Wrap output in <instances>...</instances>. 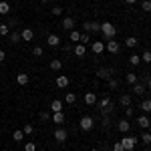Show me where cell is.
Instances as JSON below:
<instances>
[{
    "label": "cell",
    "instance_id": "6da1fadb",
    "mask_svg": "<svg viewBox=\"0 0 151 151\" xmlns=\"http://www.w3.org/2000/svg\"><path fill=\"white\" fill-rule=\"evenodd\" d=\"M101 32H103L105 40H109V38H115L117 28H115V26H113L111 22H103V24H101Z\"/></svg>",
    "mask_w": 151,
    "mask_h": 151
},
{
    "label": "cell",
    "instance_id": "7a4b0ae2",
    "mask_svg": "<svg viewBox=\"0 0 151 151\" xmlns=\"http://www.w3.org/2000/svg\"><path fill=\"white\" fill-rule=\"evenodd\" d=\"M105 50H107V52H111V55H117V52L121 50V45L117 42L115 38H109V40L105 42Z\"/></svg>",
    "mask_w": 151,
    "mask_h": 151
},
{
    "label": "cell",
    "instance_id": "3957f363",
    "mask_svg": "<svg viewBox=\"0 0 151 151\" xmlns=\"http://www.w3.org/2000/svg\"><path fill=\"white\" fill-rule=\"evenodd\" d=\"M79 125H81L83 131H91V129L95 127V119L89 117V115H85V117H81V123H79Z\"/></svg>",
    "mask_w": 151,
    "mask_h": 151
},
{
    "label": "cell",
    "instance_id": "277c9868",
    "mask_svg": "<svg viewBox=\"0 0 151 151\" xmlns=\"http://www.w3.org/2000/svg\"><path fill=\"white\" fill-rule=\"evenodd\" d=\"M135 143H137V139L131 137V135L121 139V145H123V149H125V151H133V149H135Z\"/></svg>",
    "mask_w": 151,
    "mask_h": 151
},
{
    "label": "cell",
    "instance_id": "5b68a950",
    "mask_svg": "<svg viewBox=\"0 0 151 151\" xmlns=\"http://www.w3.org/2000/svg\"><path fill=\"white\" fill-rule=\"evenodd\" d=\"M67 137H69V133H67V129L58 127L57 131H55V141H58V143H65V141H67Z\"/></svg>",
    "mask_w": 151,
    "mask_h": 151
},
{
    "label": "cell",
    "instance_id": "8992f818",
    "mask_svg": "<svg viewBox=\"0 0 151 151\" xmlns=\"http://www.w3.org/2000/svg\"><path fill=\"white\" fill-rule=\"evenodd\" d=\"M91 50H93L95 55H101L105 50V42H101V40H95L93 45H91Z\"/></svg>",
    "mask_w": 151,
    "mask_h": 151
},
{
    "label": "cell",
    "instance_id": "52a82bcc",
    "mask_svg": "<svg viewBox=\"0 0 151 151\" xmlns=\"http://www.w3.org/2000/svg\"><path fill=\"white\" fill-rule=\"evenodd\" d=\"M63 28L73 30V28H75V18H73V16H65V18H63Z\"/></svg>",
    "mask_w": 151,
    "mask_h": 151
},
{
    "label": "cell",
    "instance_id": "ba28073f",
    "mask_svg": "<svg viewBox=\"0 0 151 151\" xmlns=\"http://www.w3.org/2000/svg\"><path fill=\"white\" fill-rule=\"evenodd\" d=\"M20 36H22L24 42H30V40H32V36H35V32H32V28H22Z\"/></svg>",
    "mask_w": 151,
    "mask_h": 151
},
{
    "label": "cell",
    "instance_id": "9c48e42d",
    "mask_svg": "<svg viewBox=\"0 0 151 151\" xmlns=\"http://www.w3.org/2000/svg\"><path fill=\"white\" fill-rule=\"evenodd\" d=\"M47 42H48V47H58V45H60V36L58 35H48Z\"/></svg>",
    "mask_w": 151,
    "mask_h": 151
},
{
    "label": "cell",
    "instance_id": "30bf717a",
    "mask_svg": "<svg viewBox=\"0 0 151 151\" xmlns=\"http://www.w3.org/2000/svg\"><path fill=\"white\" fill-rule=\"evenodd\" d=\"M137 125H139V127H143V129H149V127H151L149 117H147V115H141L139 119H137Z\"/></svg>",
    "mask_w": 151,
    "mask_h": 151
},
{
    "label": "cell",
    "instance_id": "8fae6325",
    "mask_svg": "<svg viewBox=\"0 0 151 151\" xmlns=\"http://www.w3.org/2000/svg\"><path fill=\"white\" fill-rule=\"evenodd\" d=\"M97 77H99V79H111V77H113V70L111 69H99L97 70Z\"/></svg>",
    "mask_w": 151,
    "mask_h": 151
},
{
    "label": "cell",
    "instance_id": "7c38bea8",
    "mask_svg": "<svg viewBox=\"0 0 151 151\" xmlns=\"http://www.w3.org/2000/svg\"><path fill=\"white\" fill-rule=\"evenodd\" d=\"M69 83H70L69 77H57V87H58V89H67Z\"/></svg>",
    "mask_w": 151,
    "mask_h": 151
},
{
    "label": "cell",
    "instance_id": "4fadbf2b",
    "mask_svg": "<svg viewBox=\"0 0 151 151\" xmlns=\"http://www.w3.org/2000/svg\"><path fill=\"white\" fill-rule=\"evenodd\" d=\"M117 127H119V131H121V133H129V127H131V125H129L127 119H121V121L117 123Z\"/></svg>",
    "mask_w": 151,
    "mask_h": 151
},
{
    "label": "cell",
    "instance_id": "5bb4252c",
    "mask_svg": "<svg viewBox=\"0 0 151 151\" xmlns=\"http://www.w3.org/2000/svg\"><path fill=\"white\" fill-rule=\"evenodd\" d=\"M8 40H10L12 45H18V42H20V40H22V36L18 35V32H16V30H10V35H8Z\"/></svg>",
    "mask_w": 151,
    "mask_h": 151
},
{
    "label": "cell",
    "instance_id": "9a60e30c",
    "mask_svg": "<svg viewBox=\"0 0 151 151\" xmlns=\"http://www.w3.org/2000/svg\"><path fill=\"white\" fill-rule=\"evenodd\" d=\"M73 50H75V55H77V57H81V58L87 55V47H85V45H75Z\"/></svg>",
    "mask_w": 151,
    "mask_h": 151
},
{
    "label": "cell",
    "instance_id": "2e32d148",
    "mask_svg": "<svg viewBox=\"0 0 151 151\" xmlns=\"http://www.w3.org/2000/svg\"><path fill=\"white\" fill-rule=\"evenodd\" d=\"M16 83H18L20 87L28 85V75H26V73H20V75H16Z\"/></svg>",
    "mask_w": 151,
    "mask_h": 151
},
{
    "label": "cell",
    "instance_id": "e0dca14e",
    "mask_svg": "<svg viewBox=\"0 0 151 151\" xmlns=\"http://www.w3.org/2000/svg\"><path fill=\"white\" fill-rule=\"evenodd\" d=\"M50 111H52V113H58V111H63V101L55 99V101L50 103Z\"/></svg>",
    "mask_w": 151,
    "mask_h": 151
},
{
    "label": "cell",
    "instance_id": "ac0fdd59",
    "mask_svg": "<svg viewBox=\"0 0 151 151\" xmlns=\"http://www.w3.org/2000/svg\"><path fill=\"white\" fill-rule=\"evenodd\" d=\"M52 121H55L57 125H63V123H65V113H63V111H58V113H55V117H52Z\"/></svg>",
    "mask_w": 151,
    "mask_h": 151
},
{
    "label": "cell",
    "instance_id": "d6986e66",
    "mask_svg": "<svg viewBox=\"0 0 151 151\" xmlns=\"http://www.w3.org/2000/svg\"><path fill=\"white\" fill-rule=\"evenodd\" d=\"M10 12V4L6 0H0V14H8Z\"/></svg>",
    "mask_w": 151,
    "mask_h": 151
},
{
    "label": "cell",
    "instance_id": "ffe728a7",
    "mask_svg": "<svg viewBox=\"0 0 151 151\" xmlns=\"http://www.w3.org/2000/svg\"><path fill=\"white\" fill-rule=\"evenodd\" d=\"M65 103H67V105H75V103H77V95H75V93H67V95H65Z\"/></svg>",
    "mask_w": 151,
    "mask_h": 151
},
{
    "label": "cell",
    "instance_id": "44dd1931",
    "mask_svg": "<svg viewBox=\"0 0 151 151\" xmlns=\"http://www.w3.org/2000/svg\"><path fill=\"white\" fill-rule=\"evenodd\" d=\"M85 103H87V105H95V103H97V95H95V93H87V95H85Z\"/></svg>",
    "mask_w": 151,
    "mask_h": 151
},
{
    "label": "cell",
    "instance_id": "7402d4cb",
    "mask_svg": "<svg viewBox=\"0 0 151 151\" xmlns=\"http://www.w3.org/2000/svg\"><path fill=\"white\" fill-rule=\"evenodd\" d=\"M133 93L135 95L145 93V85H143V83H135V85H133Z\"/></svg>",
    "mask_w": 151,
    "mask_h": 151
},
{
    "label": "cell",
    "instance_id": "603a6c76",
    "mask_svg": "<svg viewBox=\"0 0 151 151\" xmlns=\"http://www.w3.org/2000/svg\"><path fill=\"white\" fill-rule=\"evenodd\" d=\"M125 47H129V48L137 47V38H135V36H127V38H125Z\"/></svg>",
    "mask_w": 151,
    "mask_h": 151
},
{
    "label": "cell",
    "instance_id": "cb8c5ba5",
    "mask_svg": "<svg viewBox=\"0 0 151 151\" xmlns=\"http://www.w3.org/2000/svg\"><path fill=\"white\" fill-rule=\"evenodd\" d=\"M69 38H70V42H79V40H81V32H79V30H70Z\"/></svg>",
    "mask_w": 151,
    "mask_h": 151
},
{
    "label": "cell",
    "instance_id": "d4e9b609",
    "mask_svg": "<svg viewBox=\"0 0 151 151\" xmlns=\"http://www.w3.org/2000/svg\"><path fill=\"white\" fill-rule=\"evenodd\" d=\"M48 67H50V70H60L63 60H57V58H55V60H50V65H48Z\"/></svg>",
    "mask_w": 151,
    "mask_h": 151
},
{
    "label": "cell",
    "instance_id": "484cf974",
    "mask_svg": "<svg viewBox=\"0 0 151 151\" xmlns=\"http://www.w3.org/2000/svg\"><path fill=\"white\" fill-rule=\"evenodd\" d=\"M12 139H14V141H22V139H24V133H22V129H16V131L12 133Z\"/></svg>",
    "mask_w": 151,
    "mask_h": 151
},
{
    "label": "cell",
    "instance_id": "4316f807",
    "mask_svg": "<svg viewBox=\"0 0 151 151\" xmlns=\"http://www.w3.org/2000/svg\"><path fill=\"white\" fill-rule=\"evenodd\" d=\"M125 81H127L129 85H135V83H137V75H135V73H127Z\"/></svg>",
    "mask_w": 151,
    "mask_h": 151
},
{
    "label": "cell",
    "instance_id": "83f0119b",
    "mask_svg": "<svg viewBox=\"0 0 151 151\" xmlns=\"http://www.w3.org/2000/svg\"><path fill=\"white\" fill-rule=\"evenodd\" d=\"M119 103L123 105V107H129V105H131V97H129V95H121Z\"/></svg>",
    "mask_w": 151,
    "mask_h": 151
},
{
    "label": "cell",
    "instance_id": "f1b7e54d",
    "mask_svg": "<svg viewBox=\"0 0 151 151\" xmlns=\"http://www.w3.org/2000/svg\"><path fill=\"white\" fill-rule=\"evenodd\" d=\"M10 35V26L8 24H0V36H8Z\"/></svg>",
    "mask_w": 151,
    "mask_h": 151
},
{
    "label": "cell",
    "instance_id": "f546056e",
    "mask_svg": "<svg viewBox=\"0 0 151 151\" xmlns=\"http://www.w3.org/2000/svg\"><path fill=\"white\" fill-rule=\"evenodd\" d=\"M141 109H143L145 113H151V99H145V101L141 103Z\"/></svg>",
    "mask_w": 151,
    "mask_h": 151
},
{
    "label": "cell",
    "instance_id": "4dcf8cb0",
    "mask_svg": "<svg viewBox=\"0 0 151 151\" xmlns=\"http://www.w3.org/2000/svg\"><path fill=\"white\" fill-rule=\"evenodd\" d=\"M141 141H143L145 145H149V143H151V133H149V131H143V135H141Z\"/></svg>",
    "mask_w": 151,
    "mask_h": 151
},
{
    "label": "cell",
    "instance_id": "1f68e13d",
    "mask_svg": "<svg viewBox=\"0 0 151 151\" xmlns=\"http://www.w3.org/2000/svg\"><path fill=\"white\" fill-rule=\"evenodd\" d=\"M129 63H131L133 67H137V65L141 63V57H137V55H131V57H129Z\"/></svg>",
    "mask_w": 151,
    "mask_h": 151
},
{
    "label": "cell",
    "instance_id": "d6a6232c",
    "mask_svg": "<svg viewBox=\"0 0 151 151\" xmlns=\"http://www.w3.org/2000/svg\"><path fill=\"white\" fill-rule=\"evenodd\" d=\"M141 8H143V12H151V0H143Z\"/></svg>",
    "mask_w": 151,
    "mask_h": 151
},
{
    "label": "cell",
    "instance_id": "836d02e7",
    "mask_svg": "<svg viewBox=\"0 0 151 151\" xmlns=\"http://www.w3.org/2000/svg\"><path fill=\"white\" fill-rule=\"evenodd\" d=\"M24 151H36V143H35V141H26Z\"/></svg>",
    "mask_w": 151,
    "mask_h": 151
},
{
    "label": "cell",
    "instance_id": "e575fe53",
    "mask_svg": "<svg viewBox=\"0 0 151 151\" xmlns=\"http://www.w3.org/2000/svg\"><path fill=\"white\" fill-rule=\"evenodd\" d=\"M141 60H145V63H151V50H143V55H141Z\"/></svg>",
    "mask_w": 151,
    "mask_h": 151
},
{
    "label": "cell",
    "instance_id": "d590c367",
    "mask_svg": "<svg viewBox=\"0 0 151 151\" xmlns=\"http://www.w3.org/2000/svg\"><path fill=\"white\" fill-rule=\"evenodd\" d=\"M22 133H24V135H32V133H35V127H32V125H24Z\"/></svg>",
    "mask_w": 151,
    "mask_h": 151
},
{
    "label": "cell",
    "instance_id": "8d00e7d4",
    "mask_svg": "<svg viewBox=\"0 0 151 151\" xmlns=\"http://www.w3.org/2000/svg\"><path fill=\"white\" fill-rule=\"evenodd\" d=\"M50 14H52V16H60V14H63V8H60V6H55V8L50 10Z\"/></svg>",
    "mask_w": 151,
    "mask_h": 151
},
{
    "label": "cell",
    "instance_id": "74e56055",
    "mask_svg": "<svg viewBox=\"0 0 151 151\" xmlns=\"http://www.w3.org/2000/svg\"><path fill=\"white\" fill-rule=\"evenodd\" d=\"M32 55L35 57H42V47H35L32 48Z\"/></svg>",
    "mask_w": 151,
    "mask_h": 151
},
{
    "label": "cell",
    "instance_id": "f35d334b",
    "mask_svg": "<svg viewBox=\"0 0 151 151\" xmlns=\"http://www.w3.org/2000/svg\"><path fill=\"white\" fill-rule=\"evenodd\" d=\"M101 30V22H91V32H97Z\"/></svg>",
    "mask_w": 151,
    "mask_h": 151
},
{
    "label": "cell",
    "instance_id": "ab89813d",
    "mask_svg": "<svg viewBox=\"0 0 151 151\" xmlns=\"http://www.w3.org/2000/svg\"><path fill=\"white\" fill-rule=\"evenodd\" d=\"M109 87H111V89H117V87H119V81L111 77V79H109Z\"/></svg>",
    "mask_w": 151,
    "mask_h": 151
},
{
    "label": "cell",
    "instance_id": "60d3db41",
    "mask_svg": "<svg viewBox=\"0 0 151 151\" xmlns=\"http://www.w3.org/2000/svg\"><path fill=\"white\" fill-rule=\"evenodd\" d=\"M81 45H85V42H89V32H83L81 35V40H79Z\"/></svg>",
    "mask_w": 151,
    "mask_h": 151
},
{
    "label": "cell",
    "instance_id": "b9f144b4",
    "mask_svg": "<svg viewBox=\"0 0 151 151\" xmlns=\"http://www.w3.org/2000/svg\"><path fill=\"white\" fill-rule=\"evenodd\" d=\"M109 125H111V119H109V117L105 115V117H103V129H107Z\"/></svg>",
    "mask_w": 151,
    "mask_h": 151
},
{
    "label": "cell",
    "instance_id": "7bdbcfd3",
    "mask_svg": "<svg viewBox=\"0 0 151 151\" xmlns=\"http://www.w3.org/2000/svg\"><path fill=\"white\" fill-rule=\"evenodd\" d=\"M113 151H125V149H123V145H121V141H117L115 145H113Z\"/></svg>",
    "mask_w": 151,
    "mask_h": 151
},
{
    "label": "cell",
    "instance_id": "ee69618b",
    "mask_svg": "<svg viewBox=\"0 0 151 151\" xmlns=\"http://www.w3.org/2000/svg\"><path fill=\"white\" fill-rule=\"evenodd\" d=\"M83 30L85 32H91V22H83Z\"/></svg>",
    "mask_w": 151,
    "mask_h": 151
},
{
    "label": "cell",
    "instance_id": "f6af8a7d",
    "mask_svg": "<svg viewBox=\"0 0 151 151\" xmlns=\"http://www.w3.org/2000/svg\"><path fill=\"white\" fill-rule=\"evenodd\" d=\"M125 115H127V117L133 115V109H131V105H129V107H125Z\"/></svg>",
    "mask_w": 151,
    "mask_h": 151
},
{
    "label": "cell",
    "instance_id": "bcb514c9",
    "mask_svg": "<svg viewBox=\"0 0 151 151\" xmlns=\"http://www.w3.org/2000/svg\"><path fill=\"white\" fill-rule=\"evenodd\" d=\"M40 119H42V121H47V119H48V113H47V111H42V113H40Z\"/></svg>",
    "mask_w": 151,
    "mask_h": 151
},
{
    "label": "cell",
    "instance_id": "7dc6e473",
    "mask_svg": "<svg viewBox=\"0 0 151 151\" xmlns=\"http://www.w3.org/2000/svg\"><path fill=\"white\" fill-rule=\"evenodd\" d=\"M4 58H6V52H4V50H2V48H0V63H2V60H4Z\"/></svg>",
    "mask_w": 151,
    "mask_h": 151
},
{
    "label": "cell",
    "instance_id": "c3c4849f",
    "mask_svg": "<svg viewBox=\"0 0 151 151\" xmlns=\"http://www.w3.org/2000/svg\"><path fill=\"white\" fill-rule=\"evenodd\" d=\"M125 2H127V4H135L137 0H125Z\"/></svg>",
    "mask_w": 151,
    "mask_h": 151
},
{
    "label": "cell",
    "instance_id": "681fc988",
    "mask_svg": "<svg viewBox=\"0 0 151 151\" xmlns=\"http://www.w3.org/2000/svg\"><path fill=\"white\" fill-rule=\"evenodd\" d=\"M147 87H149V89H151V79H147Z\"/></svg>",
    "mask_w": 151,
    "mask_h": 151
},
{
    "label": "cell",
    "instance_id": "f907efd6",
    "mask_svg": "<svg viewBox=\"0 0 151 151\" xmlns=\"http://www.w3.org/2000/svg\"><path fill=\"white\" fill-rule=\"evenodd\" d=\"M40 2H42V4H47V2H48V0H40Z\"/></svg>",
    "mask_w": 151,
    "mask_h": 151
},
{
    "label": "cell",
    "instance_id": "816d5d0a",
    "mask_svg": "<svg viewBox=\"0 0 151 151\" xmlns=\"http://www.w3.org/2000/svg\"><path fill=\"white\" fill-rule=\"evenodd\" d=\"M89 151H97V149H95V147H93V149H89Z\"/></svg>",
    "mask_w": 151,
    "mask_h": 151
}]
</instances>
